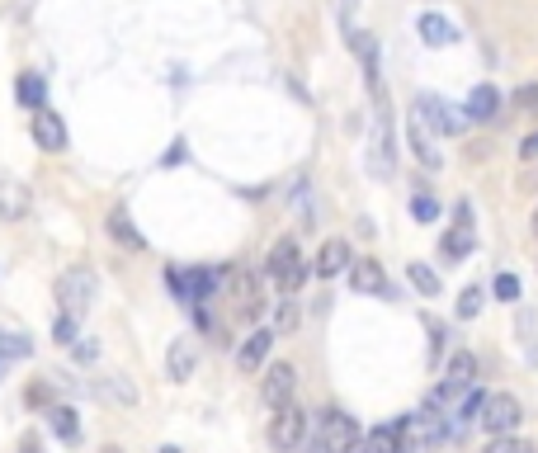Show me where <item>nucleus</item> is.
Segmentation results:
<instances>
[{
    "label": "nucleus",
    "mask_w": 538,
    "mask_h": 453,
    "mask_svg": "<svg viewBox=\"0 0 538 453\" xmlns=\"http://www.w3.org/2000/svg\"><path fill=\"white\" fill-rule=\"evenodd\" d=\"M349 283L355 293H368V298H392V279L378 260H349Z\"/></svg>",
    "instance_id": "10"
},
{
    "label": "nucleus",
    "mask_w": 538,
    "mask_h": 453,
    "mask_svg": "<svg viewBox=\"0 0 538 453\" xmlns=\"http://www.w3.org/2000/svg\"><path fill=\"white\" fill-rule=\"evenodd\" d=\"M29 132H33V142H38L43 151H66V123H62V113L57 109H29Z\"/></svg>",
    "instance_id": "8"
},
{
    "label": "nucleus",
    "mask_w": 538,
    "mask_h": 453,
    "mask_svg": "<svg viewBox=\"0 0 538 453\" xmlns=\"http://www.w3.org/2000/svg\"><path fill=\"white\" fill-rule=\"evenodd\" d=\"M416 119L425 128H434V132H444V138H458V132L467 128V113L444 105L440 95H416Z\"/></svg>",
    "instance_id": "4"
},
{
    "label": "nucleus",
    "mask_w": 538,
    "mask_h": 453,
    "mask_svg": "<svg viewBox=\"0 0 538 453\" xmlns=\"http://www.w3.org/2000/svg\"><path fill=\"white\" fill-rule=\"evenodd\" d=\"M416 33L425 38L430 47H449V43H458V29H453V20H444L440 10H425L416 20Z\"/></svg>",
    "instance_id": "17"
},
{
    "label": "nucleus",
    "mask_w": 538,
    "mask_h": 453,
    "mask_svg": "<svg viewBox=\"0 0 538 453\" xmlns=\"http://www.w3.org/2000/svg\"><path fill=\"white\" fill-rule=\"evenodd\" d=\"M109 237L119 241V246H128V250H147V237H142L138 227H132V217H128L123 208L109 213Z\"/></svg>",
    "instance_id": "20"
},
{
    "label": "nucleus",
    "mask_w": 538,
    "mask_h": 453,
    "mask_svg": "<svg viewBox=\"0 0 538 453\" xmlns=\"http://www.w3.org/2000/svg\"><path fill=\"white\" fill-rule=\"evenodd\" d=\"M407 444H401V421L392 425H374L368 430V440H364V453H401Z\"/></svg>",
    "instance_id": "21"
},
{
    "label": "nucleus",
    "mask_w": 538,
    "mask_h": 453,
    "mask_svg": "<svg viewBox=\"0 0 538 453\" xmlns=\"http://www.w3.org/2000/svg\"><path fill=\"white\" fill-rule=\"evenodd\" d=\"M184 156H189V147H184V138H175V142H171V151L161 156V165H180Z\"/></svg>",
    "instance_id": "38"
},
{
    "label": "nucleus",
    "mask_w": 538,
    "mask_h": 453,
    "mask_svg": "<svg viewBox=\"0 0 538 453\" xmlns=\"http://www.w3.org/2000/svg\"><path fill=\"white\" fill-rule=\"evenodd\" d=\"M482 312V289H463L458 293V316H477Z\"/></svg>",
    "instance_id": "36"
},
{
    "label": "nucleus",
    "mask_w": 538,
    "mask_h": 453,
    "mask_svg": "<svg viewBox=\"0 0 538 453\" xmlns=\"http://www.w3.org/2000/svg\"><path fill=\"white\" fill-rule=\"evenodd\" d=\"M349 43H355V53H359L364 86H368V95H374V105H378V99H388V95H382V66H378V43H374V33H349Z\"/></svg>",
    "instance_id": "11"
},
{
    "label": "nucleus",
    "mask_w": 538,
    "mask_h": 453,
    "mask_svg": "<svg viewBox=\"0 0 538 453\" xmlns=\"http://www.w3.org/2000/svg\"><path fill=\"white\" fill-rule=\"evenodd\" d=\"M492 289H496L500 302H519V279H515V274H496Z\"/></svg>",
    "instance_id": "34"
},
{
    "label": "nucleus",
    "mask_w": 538,
    "mask_h": 453,
    "mask_svg": "<svg viewBox=\"0 0 538 453\" xmlns=\"http://www.w3.org/2000/svg\"><path fill=\"white\" fill-rule=\"evenodd\" d=\"M53 340H57V345H76V340H80V316L62 312L57 322H53Z\"/></svg>",
    "instance_id": "28"
},
{
    "label": "nucleus",
    "mask_w": 538,
    "mask_h": 453,
    "mask_svg": "<svg viewBox=\"0 0 538 453\" xmlns=\"http://www.w3.org/2000/svg\"><path fill=\"white\" fill-rule=\"evenodd\" d=\"M227 283H231V302H237V312L246 316V322H256V316L265 312L260 279L250 274V270H231V274H227Z\"/></svg>",
    "instance_id": "9"
},
{
    "label": "nucleus",
    "mask_w": 538,
    "mask_h": 453,
    "mask_svg": "<svg viewBox=\"0 0 538 453\" xmlns=\"http://www.w3.org/2000/svg\"><path fill=\"white\" fill-rule=\"evenodd\" d=\"M463 113H467V123H492L496 113H500V90L492 86V80H482V86H473V95H467Z\"/></svg>",
    "instance_id": "15"
},
{
    "label": "nucleus",
    "mask_w": 538,
    "mask_h": 453,
    "mask_svg": "<svg viewBox=\"0 0 538 453\" xmlns=\"http://www.w3.org/2000/svg\"><path fill=\"white\" fill-rule=\"evenodd\" d=\"M269 349H274V331H250L241 349H237V364H241V373H260L265 359H269Z\"/></svg>",
    "instance_id": "16"
},
{
    "label": "nucleus",
    "mask_w": 538,
    "mask_h": 453,
    "mask_svg": "<svg viewBox=\"0 0 538 453\" xmlns=\"http://www.w3.org/2000/svg\"><path fill=\"white\" fill-rule=\"evenodd\" d=\"M345 270H349V246H345L340 237H331V241L322 246V256H316V274L335 279V274H345Z\"/></svg>",
    "instance_id": "19"
},
{
    "label": "nucleus",
    "mask_w": 538,
    "mask_h": 453,
    "mask_svg": "<svg viewBox=\"0 0 538 453\" xmlns=\"http://www.w3.org/2000/svg\"><path fill=\"white\" fill-rule=\"evenodd\" d=\"M316 440H322V444H326L331 453H340V449H345L349 440H359V425L349 421L345 411H335V407H331V411L322 415V430H316Z\"/></svg>",
    "instance_id": "14"
},
{
    "label": "nucleus",
    "mask_w": 538,
    "mask_h": 453,
    "mask_svg": "<svg viewBox=\"0 0 538 453\" xmlns=\"http://www.w3.org/2000/svg\"><path fill=\"white\" fill-rule=\"evenodd\" d=\"M486 453H534L525 440H515V434H496L492 444H486Z\"/></svg>",
    "instance_id": "32"
},
{
    "label": "nucleus",
    "mask_w": 538,
    "mask_h": 453,
    "mask_svg": "<svg viewBox=\"0 0 538 453\" xmlns=\"http://www.w3.org/2000/svg\"><path fill=\"white\" fill-rule=\"evenodd\" d=\"M29 340H24V335H0V355H10V359H24L29 355Z\"/></svg>",
    "instance_id": "35"
},
{
    "label": "nucleus",
    "mask_w": 538,
    "mask_h": 453,
    "mask_svg": "<svg viewBox=\"0 0 538 453\" xmlns=\"http://www.w3.org/2000/svg\"><path fill=\"white\" fill-rule=\"evenodd\" d=\"M529 227H534V237H538V208H534V217H529Z\"/></svg>",
    "instance_id": "43"
},
{
    "label": "nucleus",
    "mask_w": 538,
    "mask_h": 453,
    "mask_svg": "<svg viewBox=\"0 0 538 453\" xmlns=\"http://www.w3.org/2000/svg\"><path fill=\"white\" fill-rule=\"evenodd\" d=\"M449 434L444 425V415L434 411V401H430V411H416V415H401V444H416V449H434Z\"/></svg>",
    "instance_id": "5"
},
{
    "label": "nucleus",
    "mask_w": 538,
    "mask_h": 453,
    "mask_svg": "<svg viewBox=\"0 0 538 453\" xmlns=\"http://www.w3.org/2000/svg\"><path fill=\"white\" fill-rule=\"evenodd\" d=\"M194 359H198V355H194V345H189V340H175V345H171V355H165V368H171V378H175V382H184V378L194 373Z\"/></svg>",
    "instance_id": "25"
},
{
    "label": "nucleus",
    "mask_w": 538,
    "mask_h": 453,
    "mask_svg": "<svg viewBox=\"0 0 538 453\" xmlns=\"http://www.w3.org/2000/svg\"><path fill=\"white\" fill-rule=\"evenodd\" d=\"M340 5H345V14H355V10H359V0H340Z\"/></svg>",
    "instance_id": "41"
},
{
    "label": "nucleus",
    "mask_w": 538,
    "mask_h": 453,
    "mask_svg": "<svg viewBox=\"0 0 538 453\" xmlns=\"http://www.w3.org/2000/svg\"><path fill=\"white\" fill-rule=\"evenodd\" d=\"M407 274H411V283H416V289L425 293V298H434V293H440V274H434V270H425V264H407Z\"/></svg>",
    "instance_id": "29"
},
{
    "label": "nucleus",
    "mask_w": 538,
    "mask_h": 453,
    "mask_svg": "<svg viewBox=\"0 0 538 453\" xmlns=\"http://www.w3.org/2000/svg\"><path fill=\"white\" fill-rule=\"evenodd\" d=\"M161 453H180V449H171V444H165V449H161Z\"/></svg>",
    "instance_id": "44"
},
{
    "label": "nucleus",
    "mask_w": 538,
    "mask_h": 453,
    "mask_svg": "<svg viewBox=\"0 0 538 453\" xmlns=\"http://www.w3.org/2000/svg\"><path fill=\"white\" fill-rule=\"evenodd\" d=\"M95 289H99V279L86 270V264H76V270H66L57 279V307L71 312V316H86L90 302H95Z\"/></svg>",
    "instance_id": "3"
},
{
    "label": "nucleus",
    "mask_w": 538,
    "mask_h": 453,
    "mask_svg": "<svg viewBox=\"0 0 538 453\" xmlns=\"http://www.w3.org/2000/svg\"><path fill=\"white\" fill-rule=\"evenodd\" d=\"M307 453H331V449H326V444H322V440H316V444H312V449H307Z\"/></svg>",
    "instance_id": "42"
},
{
    "label": "nucleus",
    "mask_w": 538,
    "mask_h": 453,
    "mask_svg": "<svg viewBox=\"0 0 538 453\" xmlns=\"http://www.w3.org/2000/svg\"><path fill=\"white\" fill-rule=\"evenodd\" d=\"M20 453H38V440H24V444H20Z\"/></svg>",
    "instance_id": "40"
},
{
    "label": "nucleus",
    "mask_w": 538,
    "mask_h": 453,
    "mask_svg": "<svg viewBox=\"0 0 538 453\" xmlns=\"http://www.w3.org/2000/svg\"><path fill=\"white\" fill-rule=\"evenodd\" d=\"M482 401H486V392L467 388V397L458 401V411H453V415H458V425H467V421H473V415H482Z\"/></svg>",
    "instance_id": "31"
},
{
    "label": "nucleus",
    "mask_w": 538,
    "mask_h": 453,
    "mask_svg": "<svg viewBox=\"0 0 538 453\" xmlns=\"http://www.w3.org/2000/svg\"><path fill=\"white\" fill-rule=\"evenodd\" d=\"M411 147H416L420 165H430V171H440V151L430 147V138H425V123H420V119H411Z\"/></svg>",
    "instance_id": "26"
},
{
    "label": "nucleus",
    "mask_w": 538,
    "mask_h": 453,
    "mask_svg": "<svg viewBox=\"0 0 538 453\" xmlns=\"http://www.w3.org/2000/svg\"><path fill=\"white\" fill-rule=\"evenodd\" d=\"M269 440H274V449L293 453L302 440H307V411L293 407V401H283L279 415H274V430H269Z\"/></svg>",
    "instance_id": "6"
},
{
    "label": "nucleus",
    "mask_w": 538,
    "mask_h": 453,
    "mask_svg": "<svg viewBox=\"0 0 538 453\" xmlns=\"http://www.w3.org/2000/svg\"><path fill=\"white\" fill-rule=\"evenodd\" d=\"M265 274H269V283H274L279 293H298L302 283H307V264H302V256H298V246L293 241H279L274 250H269V260H265Z\"/></svg>",
    "instance_id": "2"
},
{
    "label": "nucleus",
    "mask_w": 538,
    "mask_h": 453,
    "mask_svg": "<svg viewBox=\"0 0 538 453\" xmlns=\"http://www.w3.org/2000/svg\"><path fill=\"white\" fill-rule=\"evenodd\" d=\"M473 246H477V237H473V208L458 204V208H453V227H449V237H444V256L449 260H463V256H473Z\"/></svg>",
    "instance_id": "12"
},
{
    "label": "nucleus",
    "mask_w": 538,
    "mask_h": 453,
    "mask_svg": "<svg viewBox=\"0 0 538 453\" xmlns=\"http://www.w3.org/2000/svg\"><path fill=\"white\" fill-rule=\"evenodd\" d=\"M519 156H525V161H538V132H529V138L519 142Z\"/></svg>",
    "instance_id": "39"
},
{
    "label": "nucleus",
    "mask_w": 538,
    "mask_h": 453,
    "mask_svg": "<svg viewBox=\"0 0 538 453\" xmlns=\"http://www.w3.org/2000/svg\"><path fill=\"white\" fill-rule=\"evenodd\" d=\"M519 421H525V407H519V397L496 392V397L482 401V425L492 430V434H510Z\"/></svg>",
    "instance_id": "7"
},
{
    "label": "nucleus",
    "mask_w": 538,
    "mask_h": 453,
    "mask_svg": "<svg viewBox=\"0 0 538 453\" xmlns=\"http://www.w3.org/2000/svg\"><path fill=\"white\" fill-rule=\"evenodd\" d=\"M95 392L99 397H113V401H123V407H132V401H138V392H132V382H123V378H109V382H95Z\"/></svg>",
    "instance_id": "27"
},
{
    "label": "nucleus",
    "mask_w": 538,
    "mask_h": 453,
    "mask_svg": "<svg viewBox=\"0 0 538 453\" xmlns=\"http://www.w3.org/2000/svg\"><path fill=\"white\" fill-rule=\"evenodd\" d=\"M274 326H279V331H293V326H298V307H293L289 298L279 302V316H274Z\"/></svg>",
    "instance_id": "37"
},
{
    "label": "nucleus",
    "mask_w": 538,
    "mask_h": 453,
    "mask_svg": "<svg viewBox=\"0 0 538 453\" xmlns=\"http://www.w3.org/2000/svg\"><path fill=\"white\" fill-rule=\"evenodd\" d=\"M293 388H298V373H293V364H274L265 373L260 382V397H265V407H283V401H293Z\"/></svg>",
    "instance_id": "13"
},
{
    "label": "nucleus",
    "mask_w": 538,
    "mask_h": 453,
    "mask_svg": "<svg viewBox=\"0 0 538 453\" xmlns=\"http://www.w3.org/2000/svg\"><path fill=\"white\" fill-rule=\"evenodd\" d=\"M14 95H20V105H24V109H43V99H47V80H43V76H33V71H20V80H14Z\"/></svg>",
    "instance_id": "24"
},
{
    "label": "nucleus",
    "mask_w": 538,
    "mask_h": 453,
    "mask_svg": "<svg viewBox=\"0 0 538 453\" xmlns=\"http://www.w3.org/2000/svg\"><path fill=\"white\" fill-rule=\"evenodd\" d=\"M510 105H515L519 113H538V86H519V90L510 95Z\"/></svg>",
    "instance_id": "33"
},
{
    "label": "nucleus",
    "mask_w": 538,
    "mask_h": 453,
    "mask_svg": "<svg viewBox=\"0 0 538 453\" xmlns=\"http://www.w3.org/2000/svg\"><path fill=\"white\" fill-rule=\"evenodd\" d=\"M24 213H29V189L14 175H0V217H5V222H20Z\"/></svg>",
    "instance_id": "18"
},
{
    "label": "nucleus",
    "mask_w": 538,
    "mask_h": 453,
    "mask_svg": "<svg viewBox=\"0 0 538 453\" xmlns=\"http://www.w3.org/2000/svg\"><path fill=\"white\" fill-rule=\"evenodd\" d=\"M411 217H416V222H434V217H440V198H434V194H416L411 198Z\"/></svg>",
    "instance_id": "30"
},
{
    "label": "nucleus",
    "mask_w": 538,
    "mask_h": 453,
    "mask_svg": "<svg viewBox=\"0 0 538 453\" xmlns=\"http://www.w3.org/2000/svg\"><path fill=\"white\" fill-rule=\"evenodd\" d=\"M392 165H397L392 105H388V99H378V113H374V138H368V175H374V180H392Z\"/></svg>",
    "instance_id": "1"
},
{
    "label": "nucleus",
    "mask_w": 538,
    "mask_h": 453,
    "mask_svg": "<svg viewBox=\"0 0 538 453\" xmlns=\"http://www.w3.org/2000/svg\"><path fill=\"white\" fill-rule=\"evenodd\" d=\"M444 382H453V388H473L477 382V355L458 349V355L449 359V368H444Z\"/></svg>",
    "instance_id": "23"
},
{
    "label": "nucleus",
    "mask_w": 538,
    "mask_h": 453,
    "mask_svg": "<svg viewBox=\"0 0 538 453\" xmlns=\"http://www.w3.org/2000/svg\"><path fill=\"white\" fill-rule=\"evenodd\" d=\"M47 425H53V434L62 444H76L80 440V415L71 407H47Z\"/></svg>",
    "instance_id": "22"
}]
</instances>
